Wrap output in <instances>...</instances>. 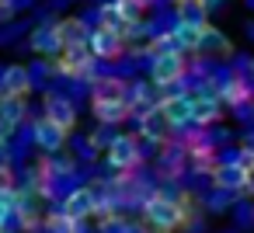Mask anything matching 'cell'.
<instances>
[{
	"label": "cell",
	"instance_id": "7c38bea8",
	"mask_svg": "<svg viewBox=\"0 0 254 233\" xmlns=\"http://www.w3.org/2000/svg\"><path fill=\"white\" fill-rule=\"evenodd\" d=\"M28 46H32V53H39V56L53 59V56L63 49V42H60V32H56V21H49V25H39V28L32 32V39H28Z\"/></svg>",
	"mask_w": 254,
	"mask_h": 233
},
{
	"label": "cell",
	"instance_id": "836d02e7",
	"mask_svg": "<svg viewBox=\"0 0 254 233\" xmlns=\"http://www.w3.org/2000/svg\"><path fill=\"white\" fill-rule=\"evenodd\" d=\"M0 7H4V4H0Z\"/></svg>",
	"mask_w": 254,
	"mask_h": 233
},
{
	"label": "cell",
	"instance_id": "603a6c76",
	"mask_svg": "<svg viewBox=\"0 0 254 233\" xmlns=\"http://www.w3.org/2000/svg\"><path fill=\"white\" fill-rule=\"evenodd\" d=\"M112 4H115V11L122 14V21H126L129 28H136V25L143 21V14H146V7H139L136 0H112Z\"/></svg>",
	"mask_w": 254,
	"mask_h": 233
},
{
	"label": "cell",
	"instance_id": "d6986e66",
	"mask_svg": "<svg viewBox=\"0 0 254 233\" xmlns=\"http://www.w3.org/2000/svg\"><path fill=\"white\" fill-rule=\"evenodd\" d=\"M56 32H60V42H63V46H87V39H91V28H87L84 18L56 21Z\"/></svg>",
	"mask_w": 254,
	"mask_h": 233
},
{
	"label": "cell",
	"instance_id": "2e32d148",
	"mask_svg": "<svg viewBox=\"0 0 254 233\" xmlns=\"http://www.w3.org/2000/svg\"><path fill=\"white\" fill-rule=\"evenodd\" d=\"M195 53H205V56H230L233 53V42L216 28V25H205L202 28V39L195 46Z\"/></svg>",
	"mask_w": 254,
	"mask_h": 233
},
{
	"label": "cell",
	"instance_id": "277c9868",
	"mask_svg": "<svg viewBox=\"0 0 254 233\" xmlns=\"http://www.w3.org/2000/svg\"><path fill=\"white\" fill-rule=\"evenodd\" d=\"M188 73V63H185V53H160L153 56L150 63V80L164 91V87H178Z\"/></svg>",
	"mask_w": 254,
	"mask_h": 233
},
{
	"label": "cell",
	"instance_id": "8fae6325",
	"mask_svg": "<svg viewBox=\"0 0 254 233\" xmlns=\"http://www.w3.org/2000/svg\"><path fill=\"white\" fill-rule=\"evenodd\" d=\"M32 139H35V146H42L46 153H56V150H63L66 132H63L56 122H49V118L42 115V118H35V122H32Z\"/></svg>",
	"mask_w": 254,
	"mask_h": 233
},
{
	"label": "cell",
	"instance_id": "6da1fadb",
	"mask_svg": "<svg viewBox=\"0 0 254 233\" xmlns=\"http://www.w3.org/2000/svg\"><path fill=\"white\" fill-rule=\"evenodd\" d=\"M143 219L150 230H160V233H174L178 226L188 223V209H185V198H164V195H150L143 198Z\"/></svg>",
	"mask_w": 254,
	"mask_h": 233
},
{
	"label": "cell",
	"instance_id": "3957f363",
	"mask_svg": "<svg viewBox=\"0 0 254 233\" xmlns=\"http://www.w3.org/2000/svg\"><path fill=\"white\" fill-rule=\"evenodd\" d=\"M212 174V184L219 191H237V195H254V174H247L244 167H237L233 160H216V167L209 171Z\"/></svg>",
	"mask_w": 254,
	"mask_h": 233
},
{
	"label": "cell",
	"instance_id": "cb8c5ba5",
	"mask_svg": "<svg viewBox=\"0 0 254 233\" xmlns=\"http://www.w3.org/2000/svg\"><path fill=\"white\" fill-rule=\"evenodd\" d=\"M46 230H49V233H84L80 223H77V219H66L63 212H60V216H49V219H46Z\"/></svg>",
	"mask_w": 254,
	"mask_h": 233
},
{
	"label": "cell",
	"instance_id": "7a4b0ae2",
	"mask_svg": "<svg viewBox=\"0 0 254 233\" xmlns=\"http://www.w3.org/2000/svg\"><path fill=\"white\" fill-rule=\"evenodd\" d=\"M53 70L70 80H87L94 77V56L87 53V46H63L53 56Z\"/></svg>",
	"mask_w": 254,
	"mask_h": 233
},
{
	"label": "cell",
	"instance_id": "ac0fdd59",
	"mask_svg": "<svg viewBox=\"0 0 254 233\" xmlns=\"http://www.w3.org/2000/svg\"><path fill=\"white\" fill-rule=\"evenodd\" d=\"M91 112L101 125H122L132 115V108L126 101H91Z\"/></svg>",
	"mask_w": 254,
	"mask_h": 233
},
{
	"label": "cell",
	"instance_id": "7402d4cb",
	"mask_svg": "<svg viewBox=\"0 0 254 233\" xmlns=\"http://www.w3.org/2000/svg\"><path fill=\"white\" fill-rule=\"evenodd\" d=\"M251 98V84L244 80V77H230V84L223 87V101H230V105H244Z\"/></svg>",
	"mask_w": 254,
	"mask_h": 233
},
{
	"label": "cell",
	"instance_id": "9a60e30c",
	"mask_svg": "<svg viewBox=\"0 0 254 233\" xmlns=\"http://www.w3.org/2000/svg\"><path fill=\"white\" fill-rule=\"evenodd\" d=\"M174 18L178 25H209V4L205 0H174Z\"/></svg>",
	"mask_w": 254,
	"mask_h": 233
},
{
	"label": "cell",
	"instance_id": "ba28073f",
	"mask_svg": "<svg viewBox=\"0 0 254 233\" xmlns=\"http://www.w3.org/2000/svg\"><path fill=\"white\" fill-rule=\"evenodd\" d=\"M32 70L25 63H11L4 73H0V94H7V98H25L32 91Z\"/></svg>",
	"mask_w": 254,
	"mask_h": 233
},
{
	"label": "cell",
	"instance_id": "5b68a950",
	"mask_svg": "<svg viewBox=\"0 0 254 233\" xmlns=\"http://www.w3.org/2000/svg\"><path fill=\"white\" fill-rule=\"evenodd\" d=\"M108 164L119 171V174H132L139 164H143V150H139V139L136 136H115L105 150Z\"/></svg>",
	"mask_w": 254,
	"mask_h": 233
},
{
	"label": "cell",
	"instance_id": "1f68e13d",
	"mask_svg": "<svg viewBox=\"0 0 254 233\" xmlns=\"http://www.w3.org/2000/svg\"><path fill=\"white\" fill-rule=\"evenodd\" d=\"M0 233H11V230H7V226H0Z\"/></svg>",
	"mask_w": 254,
	"mask_h": 233
},
{
	"label": "cell",
	"instance_id": "4316f807",
	"mask_svg": "<svg viewBox=\"0 0 254 233\" xmlns=\"http://www.w3.org/2000/svg\"><path fill=\"white\" fill-rule=\"evenodd\" d=\"M101 233H129V226H126V219L108 216V219H101Z\"/></svg>",
	"mask_w": 254,
	"mask_h": 233
},
{
	"label": "cell",
	"instance_id": "f546056e",
	"mask_svg": "<svg viewBox=\"0 0 254 233\" xmlns=\"http://www.w3.org/2000/svg\"><path fill=\"white\" fill-rule=\"evenodd\" d=\"M136 4H139V7H150V4H157V0H136Z\"/></svg>",
	"mask_w": 254,
	"mask_h": 233
},
{
	"label": "cell",
	"instance_id": "f1b7e54d",
	"mask_svg": "<svg viewBox=\"0 0 254 233\" xmlns=\"http://www.w3.org/2000/svg\"><path fill=\"white\" fill-rule=\"evenodd\" d=\"M244 150H251V153H254V132H251V136L244 139Z\"/></svg>",
	"mask_w": 254,
	"mask_h": 233
},
{
	"label": "cell",
	"instance_id": "5bb4252c",
	"mask_svg": "<svg viewBox=\"0 0 254 233\" xmlns=\"http://www.w3.org/2000/svg\"><path fill=\"white\" fill-rule=\"evenodd\" d=\"M91 101H126V80L108 73V77H91Z\"/></svg>",
	"mask_w": 254,
	"mask_h": 233
},
{
	"label": "cell",
	"instance_id": "44dd1931",
	"mask_svg": "<svg viewBox=\"0 0 254 233\" xmlns=\"http://www.w3.org/2000/svg\"><path fill=\"white\" fill-rule=\"evenodd\" d=\"M202 28H205V25H202ZM202 28H198V25H174V28H171L174 46H178L181 53H195V46H198V39H202Z\"/></svg>",
	"mask_w": 254,
	"mask_h": 233
},
{
	"label": "cell",
	"instance_id": "4fadbf2b",
	"mask_svg": "<svg viewBox=\"0 0 254 233\" xmlns=\"http://www.w3.org/2000/svg\"><path fill=\"white\" fill-rule=\"evenodd\" d=\"M63 216H66V219H77V223L94 216V198H91L87 184H84V188H73V191L63 198Z\"/></svg>",
	"mask_w": 254,
	"mask_h": 233
},
{
	"label": "cell",
	"instance_id": "d4e9b609",
	"mask_svg": "<svg viewBox=\"0 0 254 233\" xmlns=\"http://www.w3.org/2000/svg\"><path fill=\"white\" fill-rule=\"evenodd\" d=\"M150 53H153V56H160V53H181V49L174 46V35L167 32V35H160V39H153V42H150Z\"/></svg>",
	"mask_w": 254,
	"mask_h": 233
},
{
	"label": "cell",
	"instance_id": "ffe728a7",
	"mask_svg": "<svg viewBox=\"0 0 254 233\" xmlns=\"http://www.w3.org/2000/svg\"><path fill=\"white\" fill-rule=\"evenodd\" d=\"M98 28H105V32H115V35H129V32H136V28H129L126 21H122V14L115 11V4H101V11H98Z\"/></svg>",
	"mask_w": 254,
	"mask_h": 233
},
{
	"label": "cell",
	"instance_id": "83f0119b",
	"mask_svg": "<svg viewBox=\"0 0 254 233\" xmlns=\"http://www.w3.org/2000/svg\"><path fill=\"white\" fill-rule=\"evenodd\" d=\"M0 191H14V171H11V164H0Z\"/></svg>",
	"mask_w": 254,
	"mask_h": 233
},
{
	"label": "cell",
	"instance_id": "4dcf8cb0",
	"mask_svg": "<svg viewBox=\"0 0 254 233\" xmlns=\"http://www.w3.org/2000/svg\"><path fill=\"white\" fill-rule=\"evenodd\" d=\"M247 70H251V80H247V84H254V59H251V66H247Z\"/></svg>",
	"mask_w": 254,
	"mask_h": 233
},
{
	"label": "cell",
	"instance_id": "484cf974",
	"mask_svg": "<svg viewBox=\"0 0 254 233\" xmlns=\"http://www.w3.org/2000/svg\"><path fill=\"white\" fill-rule=\"evenodd\" d=\"M233 164H237V167H244L247 174H254V153H251V150H244V146H240V150H237V157H233Z\"/></svg>",
	"mask_w": 254,
	"mask_h": 233
},
{
	"label": "cell",
	"instance_id": "8992f818",
	"mask_svg": "<svg viewBox=\"0 0 254 233\" xmlns=\"http://www.w3.org/2000/svg\"><path fill=\"white\" fill-rule=\"evenodd\" d=\"M191 98H195V94H188V91H174V94H167V98L157 105V108L164 112V118H167L171 129L191 125Z\"/></svg>",
	"mask_w": 254,
	"mask_h": 233
},
{
	"label": "cell",
	"instance_id": "9c48e42d",
	"mask_svg": "<svg viewBox=\"0 0 254 233\" xmlns=\"http://www.w3.org/2000/svg\"><path fill=\"white\" fill-rule=\"evenodd\" d=\"M139 136H146L150 143H167L171 125H167V118H164V112H160L157 105L139 108Z\"/></svg>",
	"mask_w": 254,
	"mask_h": 233
},
{
	"label": "cell",
	"instance_id": "e0dca14e",
	"mask_svg": "<svg viewBox=\"0 0 254 233\" xmlns=\"http://www.w3.org/2000/svg\"><path fill=\"white\" fill-rule=\"evenodd\" d=\"M223 118V101L216 94H202V98H191V122L198 125H212Z\"/></svg>",
	"mask_w": 254,
	"mask_h": 233
},
{
	"label": "cell",
	"instance_id": "30bf717a",
	"mask_svg": "<svg viewBox=\"0 0 254 233\" xmlns=\"http://www.w3.org/2000/svg\"><path fill=\"white\" fill-rule=\"evenodd\" d=\"M46 118L56 122L63 132H70V129L77 125V105H73L70 98H63V94H49V98H46Z\"/></svg>",
	"mask_w": 254,
	"mask_h": 233
},
{
	"label": "cell",
	"instance_id": "d6a6232c",
	"mask_svg": "<svg viewBox=\"0 0 254 233\" xmlns=\"http://www.w3.org/2000/svg\"><path fill=\"white\" fill-rule=\"evenodd\" d=\"M150 233H160V230H150Z\"/></svg>",
	"mask_w": 254,
	"mask_h": 233
},
{
	"label": "cell",
	"instance_id": "52a82bcc",
	"mask_svg": "<svg viewBox=\"0 0 254 233\" xmlns=\"http://www.w3.org/2000/svg\"><path fill=\"white\" fill-rule=\"evenodd\" d=\"M126 49V39L115 35V32H105V28H94L91 39H87V53L94 59H119Z\"/></svg>",
	"mask_w": 254,
	"mask_h": 233
}]
</instances>
